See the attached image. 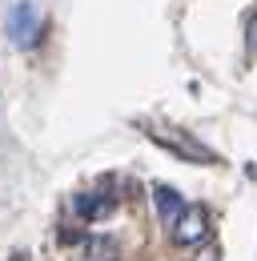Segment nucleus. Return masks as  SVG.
<instances>
[{
	"label": "nucleus",
	"instance_id": "1",
	"mask_svg": "<svg viewBox=\"0 0 257 261\" xmlns=\"http://www.w3.org/2000/svg\"><path fill=\"white\" fill-rule=\"evenodd\" d=\"M8 40L16 48H32L40 40V12H36L32 0H16L8 8Z\"/></svg>",
	"mask_w": 257,
	"mask_h": 261
},
{
	"label": "nucleus",
	"instance_id": "7",
	"mask_svg": "<svg viewBox=\"0 0 257 261\" xmlns=\"http://www.w3.org/2000/svg\"><path fill=\"white\" fill-rule=\"evenodd\" d=\"M249 53H257V16L249 20Z\"/></svg>",
	"mask_w": 257,
	"mask_h": 261
},
{
	"label": "nucleus",
	"instance_id": "3",
	"mask_svg": "<svg viewBox=\"0 0 257 261\" xmlns=\"http://www.w3.org/2000/svg\"><path fill=\"white\" fill-rule=\"evenodd\" d=\"M153 201H157V217L165 225H177V217L185 213V201L173 185H153Z\"/></svg>",
	"mask_w": 257,
	"mask_h": 261
},
{
	"label": "nucleus",
	"instance_id": "6",
	"mask_svg": "<svg viewBox=\"0 0 257 261\" xmlns=\"http://www.w3.org/2000/svg\"><path fill=\"white\" fill-rule=\"evenodd\" d=\"M109 205H113L109 197H105V201H100V197H76V213H81V217H100V213H109Z\"/></svg>",
	"mask_w": 257,
	"mask_h": 261
},
{
	"label": "nucleus",
	"instance_id": "2",
	"mask_svg": "<svg viewBox=\"0 0 257 261\" xmlns=\"http://www.w3.org/2000/svg\"><path fill=\"white\" fill-rule=\"evenodd\" d=\"M205 237H209V213L201 205H185V213L173 225V241L177 245H201Z\"/></svg>",
	"mask_w": 257,
	"mask_h": 261
},
{
	"label": "nucleus",
	"instance_id": "5",
	"mask_svg": "<svg viewBox=\"0 0 257 261\" xmlns=\"http://www.w3.org/2000/svg\"><path fill=\"white\" fill-rule=\"evenodd\" d=\"M89 261H117V245L109 237H93L89 241Z\"/></svg>",
	"mask_w": 257,
	"mask_h": 261
},
{
	"label": "nucleus",
	"instance_id": "4",
	"mask_svg": "<svg viewBox=\"0 0 257 261\" xmlns=\"http://www.w3.org/2000/svg\"><path fill=\"white\" fill-rule=\"evenodd\" d=\"M161 145H169L173 153H181L185 161H213V153H205L201 145H193V141H185V137H177V133H153Z\"/></svg>",
	"mask_w": 257,
	"mask_h": 261
},
{
	"label": "nucleus",
	"instance_id": "8",
	"mask_svg": "<svg viewBox=\"0 0 257 261\" xmlns=\"http://www.w3.org/2000/svg\"><path fill=\"white\" fill-rule=\"evenodd\" d=\"M197 261H217V253H201V257H197Z\"/></svg>",
	"mask_w": 257,
	"mask_h": 261
}]
</instances>
